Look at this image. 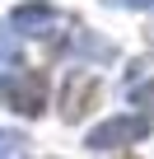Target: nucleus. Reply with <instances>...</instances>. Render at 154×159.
Instances as JSON below:
<instances>
[{
    "label": "nucleus",
    "instance_id": "obj_1",
    "mask_svg": "<svg viewBox=\"0 0 154 159\" xmlns=\"http://www.w3.org/2000/svg\"><path fill=\"white\" fill-rule=\"evenodd\" d=\"M0 94L10 98L14 112L37 117V112L47 108V75H42V70H10L5 80H0Z\"/></svg>",
    "mask_w": 154,
    "mask_h": 159
},
{
    "label": "nucleus",
    "instance_id": "obj_5",
    "mask_svg": "<svg viewBox=\"0 0 154 159\" xmlns=\"http://www.w3.org/2000/svg\"><path fill=\"white\" fill-rule=\"evenodd\" d=\"M19 56V28L14 24H0V66Z\"/></svg>",
    "mask_w": 154,
    "mask_h": 159
},
{
    "label": "nucleus",
    "instance_id": "obj_7",
    "mask_svg": "<svg viewBox=\"0 0 154 159\" xmlns=\"http://www.w3.org/2000/svg\"><path fill=\"white\" fill-rule=\"evenodd\" d=\"M131 94H135V103H140V108H149V112H154V84H145V89H131Z\"/></svg>",
    "mask_w": 154,
    "mask_h": 159
},
{
    "label": "nucleus",
    "instance_id": "obj_3",
    "mask_svg": "<svg viewBox=\"0 0 154 159\" xmlns=\"http://www.w3.org/2000/svg\"><path fill=\"white\" fill-rule=\"evenodd\" d=\"M98 75H84V70H75L70 80H65V94H61V117L65 122H80L94 103H98Z\"/></svg>",
    "mask_w": 154,
    "mask_h": 159
},
{
    "label": "nucleus",
    "instance_id": "obj_4",
    "mask_svg": "<svg viewBox=\"0 0 154 159\" xmlns=\"http://www.w3.org/2000/svg\"><path fill=\"white\" fill-rule=\"evenodd\" d=\"M10 24H14L19 33H47V28L56 24V10L37 0V5H24V10H14V19H10Z\"/></svg>",
    "mask_w": 154,
    "mask_h": 159
},
{
    "label": "nucleus",
    "instance_id": "obj_2",
    "mask_svg": "<svg viewBox=\"0 0 154 159\" xmlns=\"http://www.w3.org/2000/svg\"><path fill=\"white\" fill-rule=\"evenodd\" d=\"M149 131V122L145 117H112V122H103V126H94L89 131V150H121V145H135L140 136Z\"/></svg>",
    "mask_w": 154,
    "mask_h": 159
},
{
    "label": "nucleus",
    "instance_id": "obj_8",
    "mask_svg": "<svg viewBox=\"0 0 154 159\" xmlns=\"http://www.w3.org/2000/svg\"><path fill=\"white\" fill-rule=\"evenodd\" d=\"M108 5H121V10H154V0H108Z\"/></svg>",
    "mask_w": 154,
    "mask_h": 159
},
{
    "label": "nucleus",
    "instance_id": "obj_6",
    "mask_svg": "<svg viewBox=\"0 0 154 159\" xmlns=\"http://www.w3.org/2000/svg\"><path fill=\"white\" fill-rule=\"evenodd\" d=\"M19 150V136H10V131H0V159H10Z\"/></svg>",
    "mask_w": 154,
    "mask_h": 159
}]
</instances>
